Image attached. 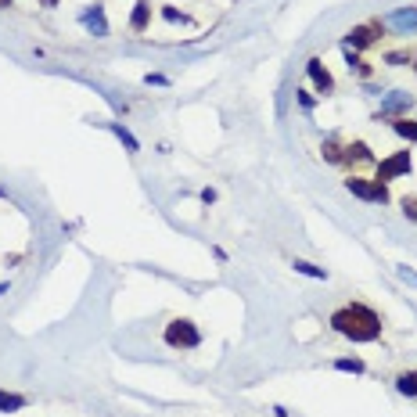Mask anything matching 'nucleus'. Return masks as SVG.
I'll return each mask as SVG.
<instances>
[{"label":"nucleus","mask_w":417,"mask_h":417,"mask_svg":"<svg viewBox=\"0 0 417 417\" xmlns=\"http://www.w3.org/2000/svg\"><path fill=\"white\" fill-rule=\"evenodd\" d=\"M331 327L342 338H349V342H374V338H381V317L371 306H364V303H349V306L335 310L331 313Z\"/></svg>","instance_id":"obj_1"},{"label":"nucleus","mask_w":417,"mask_h":417,"mask_svg":"<svg viewBox=\"0 0 417 417\" xmlns=\"http://www.w3.org/2000/svg\"><path fill=\"white\" fill-rule=\"evenodd\" d=\"M162 338H166V345H169V349H198V345H201V331L194 327V320H187V317L169 320Z\"/></svg>","instance_id":"obj_2"},{"label":"nucleus","mask_w":417,"mask_h":417,"mask_svg":"<svg viewBox=\"0 0 417 417\" xmlns=\"http://www.w3.org/2000/svg\"><path fill=\"white\" fill-rule=\"evenodd\" d=\"M381 33H385L381 18H371V22H364V25H352L349 33H345V47H352V51H367V47L378 44Z\"/></svg>","instance_id":"obj_3"},{"label":"nucleus","mask_w":417,"mask_h":417,"mask_svg":"<svg viewBox=\"0 0 417 417\" xmlns=\"http://www.w3.org/2000/svg\"><path fill=\"white\" fill-rule=\"evenodd\" d=\"M410 169H413V155L410 152H396V155L378 162V176H374V180L378 184H389V180H396V176H406Z\"/></svg>","instance_id":"obj_4"},{"label":"nucleus","mask_w":417,"mask_h":417,"mask_svg":"<svg viewBox=\"0 0 417 417\" xmlns=\"http://www.w3.org/2000/svg\"><path fill=\"white\" fill-rule=\"evenodd\" d=\"M345 187L356 194V198H364V201H389V184H378V180H364V176H349L345 180Z\"/></svg>","instance_id":"obj_5"},{"label":"nucleus","mask_w":417,"mask_h":417,"mask_svg":"<svg viewBox=\"0 0 417 417\" xmlns=\"http://www.w3.org/2000/svg\"><path fill=\"white\" fill-rule=\"evenodd\" d=\"M79 22H83V29L91 37H98V40H105L108 37V18H105V4H86L83 11H79Z\"/></svg>","instance_id":"obj_6"},{"label":"nucleus","mask_w":417,"mask_h":417,"mask_svg":"<svg viewBox=\"0 0 417 417\" xmlns=\"http://www.w3.org/2000/svg\"><path fill=\"white\" fill-rule=\"evenodd\" d=\"M413 108V98L406 91H392V94H385L381 98V108H378V119H399Z\"/></svg>","instance_id":"obj_7"},{"label":"nucleus","mask_w":417,"mask_h":417,"mask_svg":"<svg viewBox=\"0 0 417 417\" xmlns=\"http://www.w3.org/2000/svg\"><path fill=\"white\" fill-rule=\"evenodd\" d=\"M306 76L317 86V94H335V76L327 72V65L320 62V58H310V62H306Z\"/></svg>","instance_id":"obj_8"},{"label":"nucleus","mask_w":417,"mask_h":417,"mask_svg":"<svg viewBox=\"0 0 417 417\" xmlns=\"http://www.w3.org/2000/svg\"><path fill=\"white\" fill-rule=\"evenodd\" d=\"M381 25L399 29V33H413V29H417V8H396L392 15L381 18Z\"/></svg>","instance_id":"obj_9"},{"label":"nucleus","mask_w":417,"mask_h":417,"mask_svg":"<svg viewBox=\"0 0 417 417\" xmlns=\"http://www.w3.org/2000/svg\"><path fill=\"white\" fill-rule=\"evenodd\" d=\"M371 162H374V155L364 140H349L342 147V166H371Z\"/></svg>","instance_id":"obj_10"},{"label":"nucleus","mask_w":417,"mask_h":417,"mask_svg":"<svg viewBox=\"0 0 417 417\" xmlns=\"http://www.w3.org/2000/svg\"><path fill=\"white\" fill-rule=\"evenodd\" d=\"M147 25H152V0H137L130 15V33H144Z\"/></svg>","instance_id":"obj_11"},{"label":"nucleus","mask_w":417,"mask_h":417,"mask_svg":"<svg viewBox=\"0 0 417 417\" xmlns=\"http://www.w3.org/2000/svg\"><path fill=\"white\" fill-rule=\"evenodd\" d=\"M389 123H392V130H396L403 140L417 144V119H410V115H399V119H389Z\"/></svg>","instance_id":"obj_12"},{"label":"nucleus","mask_w":417,"mask_h":417,"mask_svg":"<svg viewBox=\"0 0 417 417\" xmlns=\"http://www.w3.org/2000/svg\"><path fill=\"white\" fill-rule=\"evenodd\" d=\"M291 266H295V274H303V277H313V281H327V270H324V266H313V263H306V259H295Z\"/></svg>","instance_id":"obj_13"},{"label":"nucleus","mask_w":417,"mask_h":417,"mask_svg":"<svg viewBox=\"0 0 417 417\" xmlns=\"http://www.w3.org/2000/svg\"><path fill=\"white\" fill-rule=\"evenodd\" d=\"M396 389H399L403 396L417 399V371H403V374L396 378Z\"/></svg>","instance_id":"obj_14"},{"label":"nucleus","mask_w":417,"mask_h":417,"mask_svg":"<svg viewBox=\"0 0 417 417\" xmlns=\"http://www.w3.org/2000/svg\"><path fill=\"white\" fill-rule=\"evenodd\" d=\"M320 155H324V162L342 166V144H338L335 137H327V140H324V147H320Z\"/></svg>","instance_id":"obj_15"},{"label":"nucleus","mask_w":417,"mask_h":417,"mask_svg":"<svg viewBox=\"0 0 417 417\" xmlns=\"http://www.w3.org/2000/svg\"><path fill=\"white\" fill-rule=\"evenodd\" d=\"M22 406H25V396L0 389V413H15V410H22Z\"/></svg>","instance_id":"obj_16"},{"label":"nucleus","mask_w":417,"mask_h":417,"mask_svg":"<svg viewBox=\"0 0 417 417\" xmlns=\"http://www.w3.org/2000/svg\"><path fill=\"white\" fill-rule=\"evenodd\" d=\"M112 133H115L119 140L126 144V152H140V140H137V137H133V133H130L123 123H112Z\"/></svg>","instance_id":"obj_17"},{"label":"nucleus","mask_w":417,"mask_h":417,"mask_svg":"<svg viewBox=\"0 0 417 417\" xmlns=\"http://www.w3.org/2000/svg\"><path fill=\"white\" fill-rule=\"evenodd\" d=\"M335 367L345 371V374H364V360H360V356H342V360H335Z\"/></svg>","instance_id":"obj_18"},{"label":"nucleus","mask_w":417,"mask_h":417,"mask_svg":"<svg viewBox=\"0 0 417 417\" xmlns=\"http://www.w3.org/2000/svg\"><path fill=\"white\" fill-rule=\"evenodd\" d=\"M410 62H413L410 51H389V54H385V65H396V69H403V65H410Z\"/></svg>","instance_id":"obj_19"},{"label":"nucleus","mask_w":417,"mask_h":417,"mask_svg":"<svg viewBox=\"0 0 417 417\" xmlns=\"http://www.w3.org/2000/svg\"><path fill=\"white\" fill-rule=\"evenodd\" d=\"M399 205H403V216H406L410 223H417V194H406Z\"/></svg>","instance_id":"obj_20"},{"label":"nucleus","mask_w":417,"mask_h":417,"mask_svg":"<svg viewBox=\"0 0 417 417\" xmlns=\"http://www.w3.org/2000/svg\"><path fill=\"white\" fill-rule=\"evenodd\" d=\"M295 101H299V105H303V108H306V112H313V105H317V101H313V94H310V91H295Z\"/></svg>","instance_id":"obj_21"},{"label":"nucleus","mask_w":417,"mask_h":417,"mask_svg":"<svg viewBox=\"0 0 417 417\" xmlns=\"http://www.w3.org/2000/svg\"><path fill=\"white\" fill-rule=\"evenodd\" d=\"M144 83H147V86H169V79H166V76H159V72H147V76H144Z\"/></svg>","instance_id":"obj_22"},{"label":"nucleus","mask_w":417,"mask_h":417,"mask_svg":"<svg viewBox=\"0 0 417 417\" xmlns=\"http://www.w3.org/2000/svg\"><path fill=\"white\" fill-rule=\"evenodd\" d=\"M162 18H166V22H187V15H180L176 8H162Z\"/></svg>","instance_id":"obj_23"},{"label":"nucleus","mask_w":417,"mask_h":417,"mask_svg":"<svg viewBox=\"0 0 417 417\" xmlns=\"http://www.w3.org/2000/svg\"><path fill=\"white\" fill-rule=\"evenodd\" d=\"M396 274H399V277H403L406 284H413V288H417V270H410V266H399Z\"/></svg>","instance_id":"obj_24"},{"label":"nucleus","mask_w":417,"mask_h":417,"mask_svg":"<svg viewBox=\"0 0 417 417\" xmlns=\"http://www.w3.org/2000/svg\"><path fill=\"white\" fill-rule=\"evenodd\" d=\"M198 198H201V201H205V205H213V201H216V191H213V187H205V191H201V194H198Z\"/></svg>","instance_id":"obj_25"},{"label":"nucleus","mask_w":417,"mask_h":417,"mask_svg":"<svg viewBox=\"0 0 417 417\" xmlns=\"http://www.w3.org/2000/svg\"><path fill=\"white\" fill-rule=\"evenodd\" d=\"M40 4H44V8H58V0H40Z\"/></svg>","instance_id":"obj_26"},{"label":"nucleus","mask_w":417,"mask_h":417,"mask_svg":"<svg viewBox=\"0 0 417 417\" xmlns=\"http://www.w3.org/2000/svg\"><path fill=\"white\" fill-rule=\"evenodd\" d=\"M8 288H11L8 281H0V295H8Z\"/></svg>","instance_id":"obj_27"},{"label":"nucleus","mask_w":417,"mask_h":417,"mask_svg":"<svg viewBox=\"0 0 417 417\" xmlns=\"http://www.w3.org/2000/svg\"><path fill=\"white\" fill-rule=\"evenodd\" d=\"M0 8H11V0H0Z\"/></svg>","instance_id":"obj_28"},{"label":"nucleus","mask_w":417,"mask_h":417,"mask_svg":"<svg viewBox=\"0 0 417 417\" xmlns=\"http://www.w3.org/2000/svg\"><path fill=\"white\" fill-rule=\"evenodd\" d=\"M413 69H417V54H413Z\"/></svg>","instance_id":"obj_29"}]
</instances>
